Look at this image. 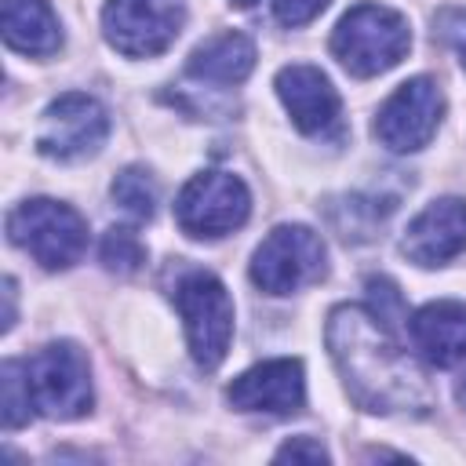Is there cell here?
I'll use <instances>...</instances> for the list:
<instances>
[{
	"mask_svg": "<svg viewBox=\"0 0 466 466\" xmlns=\"http://www.w3.org/2000/svg\"><path fill=\"white\" fill-rule=\"evenodd\" d=\"M408 331H411V346L433 368H451L466 360V302L459 299L426 302L408 320Z\"/></svg>",
	"mask_w": 466,
	"mask_h": 466,
	"instance_id": "14",
	"label": "cell"
},
{
	"mask_svg": "<svg viewBox=\"0 0 466 466\" xmlns=\"http://www.w3.org/2000/svg\"><path fill=\"white\" fill-rule=\"evenodd\" d=\"M408 47H411L408 18L382 4L350 7L331 33V55L353 76H379L393 69L408 55Z\"/></svg>",
	"mask_w": 466,
	"mask_h": 466,
	"instance_id": "2",
	"label": "cell"
},
{
	"mask_svg": "<svg viewBox=\"0 0 466 466\" xmlns=\"http://www.w3.org/2000/svg\"><path fill=\"white\" fill-rule=\"evenodd\" d=\"M277 95L302 135H324L328 127L339 124V109H342L339 91L317 66H306V62L284 66L277 73Z\"/></svg>",
	"mask_w": 466,
	"mask_h": 466,
	"instance_id": "13",
	"label": "cell"
},
{
	"mask_svg": "<svg viewBox=\"0 0 466 466\" xmlns=\"http://www.w3.org/2000/svg\"><path fill=\"white\" fill-rule=\"evenodd\" d=\"M0 393H4V426L18 430L33 419V393H29V375L25 360H4L0 368Z\"/></svg>",
	"mask_w": 466,
	"mask_h": 466,
	"instance_id": "18",
	"label": "cell"
},
{
	"mask_svg": "<svg viewBox=\"0 0 466 466\" xmlns=\"http://www.w3.org/2000/svg\"><path fill=\"white\" fill-rule=\"evenodd\" d=\"M368 295H371V302H375V309H371V313H375L386 328H397L400 309H404L397 284H393V280H386V277H368Z\"/></svg>",
	"mask_w": 466,
	"mask_h": 466,
	"instance_id": "21",
	"label": "cell"
},
{
	"mask_svg": "<svg viewBox=\"0 0 466 466\" xmlns=\"http://www.w3.org/2000/svg\"><path fill=\"white\" fill-rule=\"evenodd\" d=\"M237 411H269V415H295L306 404V375L302 360L277 357L248 368L226 390Z\"/></svg>",
	"mask_w": 466,
	"mask_h": 466,
	"instance_id": "11",
	"label": "cell"
},
{
	"mask_svg": "<svg viewBox=\"0 0 466 466\" xmlns=\"http://www.w3.org/2000/svg\"><path fill=\"white\" fill-rule=\"evenodd\" d=\"M328 269L324 240L309 226H277L251 258V280L266 295H291L317 284Z\"/></svg>",
	"mask_w": 466,
	"mask_h": 466,
	"instance_id": "5",
	"label": "cell"
},
{
	"mask_svg": "<svg viewBox=\"0 0 466 466\" xmlns=\"http://www.w3.org/2000/svg\"><path fill=\"white\" fill-rule=\"evenodd\" d=\"M175 306L182 313L193 360L204 371L218 368L233 339V299L226 284L204 269H193L175 284Z\"/></svg>",
	"mask_w": 466,
	"mask_h": 466,
	"instance_id": "4",
	"label": "cell"
},
{
	"mask_svg": "<svg viewBox=\"0 0 466 466\" xmlns=\"http://www.w3.org/2000/svg\"><path fill=\"white\" fill-rule=\"evenodd\" d=\"M186 22L182 0H109L102 7L106 40L127 58H153L175 44Z\"/></svg>",
	"mask_w": 466,
	"mask_h": 466,
	"instance_id": "8",
	"label": "cell"
},
{
	"mask_svg": "<svg viewBox=\"0 0 466 466\" xmlns=\"http://www.w3.org/2000/svg\"><path fill=\"white\" fill-rule=\"evenodd\" d=\"M251 215V193L248 186L229 175V171H200L193 175L178 200H175V218L182 233L189 237H226L240 229Z\"/></svg>",
	"mask_w": 466,
	"mask_h": 466,
	"instance_id": "7",
	"label": "cell"
},
{
	"mask_svg": "<svg viewBox=\"0 0 466 466\" xmlns=\"http://www.w3.org/2000/svg\"><path fill=\"white\" fill-rule=\"evenodd\" d=\"M109 135V116L106 109L80 91L58 95L44 116H40V131H36V149L44 157L55 160H80L102 149Z\"/></svg>",
	"mask_w": 466,
	"mask_h": 466,
	"instance_id": "10",
	"label": "cell"
},
{
	"mask_svg": "<svg viewBox=\"0 0 466 466\" xmlns=\"http://www.w3.org/2000/svg\"><path fill=\"white\" fill-rule=\"evenodd\" d=\"M433 36L441 44H448L459 62L466 66V7H441L433 18Z\"/></svg>",
	"mask_w": 466,
	"mask_h": 466,
	"instance_id": "20",
	"label": "cell"
},
{
	"mask_svg": "<svg viewBox=\"0 0 466 466\" xmlns=\"http://www.w3.org/2000/svg\"><path fill=\"white\" fill-rule=\"evenodd\" d=\"M328 350L346 379L350 397L368 411H430L433 390L426 371L397 346L386 328L364 306H339L328 317Z\"/></svg>",
	"mask_w": 466,
	"mask_h": 466,
	"instance_id": "1",
	"label": "cell"
},
{
	"mask_svg": "<svg viewBox=\"0 0 466 466\" xmlns=\"http://www.w3.org/2000/svg\"><path fill=\"white\" fill-rule=\"evenodd\" d=\"M233 4H240V7H248V4H255V0H233Z\"/></svg>",
	"mask_w": 466,
	"mask_h": 466,
	"instance_id": "26",
	"label": "cell"
},
{
	"mask_svg": "<svg viewBox=\"0 0 466 466\" xmlns=\"http://www.w3.org/2000/svg\"><path fill=\"white\" fill-rule=\"evenodd\" d=\"M7 237L44 269H69L73 262H80L87 248V222L69 204L36 197V200H22L7 215Z\"/></svg>",
	"mask_w": 466,
	"mask_h": 466,
	"instance_id": "3",
	"label": "cell"
},
{
	"mask_svg": "<svg viewBox=\"0 0 466 466\" xmlns=\"http://www.w3.org/2000/svg\"><path fill=\"white\" fill-rule=\"evenodd\" d=\"M251 69H255V44L237 29L208 36L200 47H193L186 62V73L208 84H240L248 80Z\"/></svg>",
	"mask_w": 466,
	"mask_h": 466,
	"instance_id": "16",
	"label": "cell"
},
{
	"mask_svg": "<svg viewBox=\"0 0 466 466\" xmlns=\"http://www.w3.org/2000/svg\"><path fill=\"white\" fill-rule=\"evenodd\" d=\"M4 302H7V309H4V331H11V324H15V280L11 277L4 280Z\"/></svg>",
	"mask_w": 466,
	"mask_h": 466,
	"instance_id": "24",
	"label": "cell"
},
{
	"mask_svg": "<svg viewBox=\"0 0 466 466\" xmlns=\"http://www.w3.org/2000/svg\"><path fill=\"white\" fill-rule=\"evenodd\" d=\"M328 4H331V0H273V15H277L280 25L299 29V25L313 22Z\"/></svg>",
	"mask_w": 466,
	"mask_h": 466,
	"instance_id": "22",
	"label": "cell"
},
{
	"mask_svg": "<svg viewBox=\"0 0 466 466\" xmlns=\"http://www.w3.org/2000/svg\"><path fill=\"white\" fill-rule=\"evenodd\" d=\"M277 462H328V451L320 448V441H313V437H291L288 444H280L277 448V455H273Z\"/></svg>",
	"mask_w": 466,
	"mask_h": 466,
	"instance_id": "23",
	"label": "cell"
},
{
	"mask_svg": "<svg viewBox=\"0 0 466 466\" xmlns=\"http://www.w3.org/2000/svg\"><path fill=\"white\" fill-rule=\"evenodd\" d=\"M455 397H459V404H462V408H466V379H462V382H459V390H455Z\"/></svg>",
	"mask_w": 466,
	"mask_h": 466,
	"instance_id": "25",
	"label": "cell"
},
{
	"mask_svg": "<svg viewBox=\"0 0 466 466\" xmlns=\"http://www.w3.org/2000/svg\"><path fill=\"white\" fill-rule=\"evenodd\" d=\"M33 408L47 419H80L91 411L87 357L73 342H51L25 360Z\"/></svg>",
	"mask_w": 466,
	"mask_h": 466,
	"instance_id": "6",
	"label": "cell"
},
{
	"mask_svg": "<svg viewBox=\"0 0 466 466\" xmlns=\"http://www.w3.org/2000/svg\"><path fill=\"white\" fill-rule=\"evenodd\" d=\"M102 262L113 273H135L146 262V248L135 237V229H124V226L106 229V237H102Z\"/></svg>",
	"mask_w": 466,
	"mask_h": 466,
	"instance_id": "19",
	"label": "cell"
},
{
	"mask_svg": "<svg viewBox=\"0 0 466 466\" xmlns=\"http://www.w3.org/2000/svg\"><path fill=\"white\" fill-rule=\"evenodd\" d=\"M466 248V200L441 197L426 204L404 229L400 251L415 266H441Z\"/></svg>",
	"mask_w": 466,
	"mask_h": 466,
	"instance_id": "12",
	"label": "cell"
},
{
	"mask_svg": "<svg viewBox=\"0 0 466 466\" xmlns=\"http://www.w3.org/2000/svg\"><path fill=\"white\" fill-rule=\"evenodd\" d=\"M441 113H444V95H441L437 80L411 76L379 106L375 138L390 153H415L433 138Z\"/></svg>",
	"mask_w": 466,
	"mask_h": 466,
	"instance_id": "9",
	"label": "cell"
},
{
	"mask_svg": "<svg viewBox=\"0 0 466 466\" xmlns=\"http://www.w3.org/2000/svg\"><path fill=\"white\" fill-rule=\"evenodd\" d=\"M113 200L138 222L153 218L157 211V182L146 167H124L116 178H113Z\"/></svg>",
	"mask_w": 466,
	"mask_h": 466,
	"instance_id": "17",
	"label": "cell"
},
{
	"mask_svg": "<svg viewBox=\"0 0 466 466\" xmlns=\"http://www.w3.org/2000/svg\"><path fill=\"white\" fill-rule=\"evenodd\" d=\"M4 40L18 55L47 58L62 47V25L47 0H4L0 4Z\"/></svg>",
	"mask_w": 466,
	"mask_h": 466,
	"instance_id": "15",
	"label": "cell"
}]
</instances>
